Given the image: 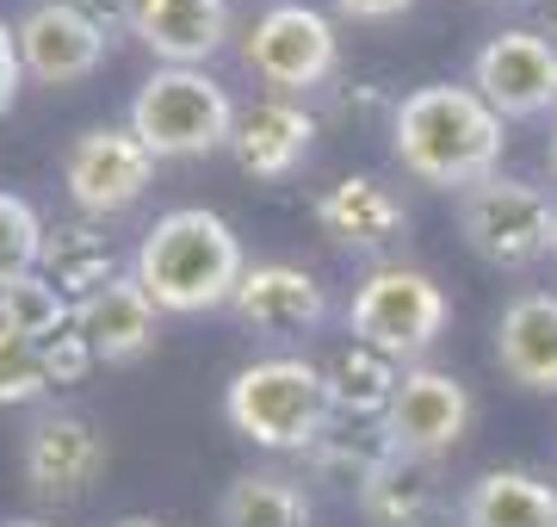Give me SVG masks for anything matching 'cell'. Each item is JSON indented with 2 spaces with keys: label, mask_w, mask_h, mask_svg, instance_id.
<instances>
[{
  "label": "cell",
  "mask_w": 557,
  "mask_h": 527,
  "mask_svg": "<svg viewBox=\"0 0 557 527\" xmlns=\"http://www.w3.org/2000/svg\"><path fill=\"white\" fill-rule=\"evenodd\" d=\"M539 38L557 50V0H539Z\"/></svg>",
  "instance_id": "31"
},
{
  "label": "cell",
  "mask_w": 557,
  "mask_h": 527,
  "mask_svg": "<svg viewBox=\"0 0 557 527\" xmlns=\"http://www.w3.org/2000/svg\"><path fill=\"white\" fill-rule=\"evenodd\" d=\"M218 527H310V497L278 471H242L223 490Z\"/></svg>",
  "instance_id": "23"
},
{
  "label": "cell",
  "mask_w": 557,
  "mask_h": 527,
  "mask_svg": "<svg viewBox=\"0 0 557 527\" xmlns=\"http://www.w3.org/2000/svg\"><path fill=\"white\" fill-rule=\"evenodd\" d=\"M458 522L465 527H557V490L533 471H483L471 478L465 503H458Z\"/></svg>",
  "instance_id": "19"
},
{
  "label": "cell",
  "mask_w": 557,
  "mask_h": 527,
  "mask_svg": "<svg viewBox=\"0 0 557 527\" xmlns=\"http://www.w3.org/2000/svg\"><path fill=\"white\" fill-rule=\"evenodd\" d=\"M230 310H236L242 329H255L267 342H292V335H310L322 323L329 298H322L317 273H304L292 261H260V267H248V280H242Z\"/></svg>",
  "instance_id": "13"
},
{
  "label": "cell",
  "mask_w": 557,
  "mask_h": 527,
  "mask_svg": "<svg viewBox=\"0 0 557 527\" xmlns=\"http://www.w3.org/2000/svg\"><path fill=\"white\" fill-rule=\"evenodd\" d=\"M230 149H236L242 174H255V181H292L310 162V149H317V119L292 100H267L255 112H242Z\"/></svg>",
  "instance_id": "16"
},
{
  "label": "cell",
  "mask_w": 557,
  "mask_h": 527,
  "mask_svg": "<svg viewBox=\"0 0 557 527\" xmlns=\"http://www.w3.org/2000/svg\"><path fill=\"white\" fill-rule=\"evenodd\" d=\"M502 112L483 100L478 87H416L391 106V156H397L416 181L446 186V193H471L490 174H502Z\"/></svg>",
  "instance_id": "1"
},
{
  "label": "cell",
  "mask_w": 557,
  "mask_h": 527,
  "mask_svg": "<svg viewBox=\"0 0 557 527\" xmlns=\"http://www.w3.org/2000/svg\"><path fill=\"white\" fill-rule=\"evenodd\" d=\"M44 218L32 211V205L20 199V193H0V285L25 280V273H38L44 261Z\"/></svg>",
  "instance_id": "25"
},
{
  "label": "cell",
  "mask_w": 557,
  "mask_h": 527,
  "mask_svg": "<svg viewBox=\"0 0 557 527\" xmlns=\"http://www.w3.org/2000/svg\"><path fill=\"white\" fill-rule=\"evenodd\" d=\"M38 273H50V280L81 305L87 292H100V285L119 280V255H112V243H106L94 223H57V230L44 236Z\"/></svg>",
  "instance_id": "21"
},
{
  "label": "cell",
  "mask_w": 557,
  "mask_h": 527,
  "mask_svg": "<svg viewBox=\"0 0 557 527\" xmlns=\"http://www.w3.org/2000/svg\"><path fill=\"white\" fill-rule=\"evenodd\" d=\"M112 527H168V522H143V515H131V522H112Z\"/></svg>",
  "instance_id": "33"
},
{
  "label": "cell",
  "mask_w": 557,
  "mask_h": 527,
  "mask_svg": "<svg viewBox=\"0 0 557 527\" xmlns=\"http://www.w3.org/2000/svg\"><path fill=\"white\" fill-rule=\"evenodd\" d=\"M545 162H552V181H557V124H552V149H545Z\"/></svg>",
  "instance_id": "32"
},
{
  "label": "cell",
  "mask_w": 557,
  "mask_h": 527,
  "mask_svg": "<svg viewBox=\"0 0 557 527\" xmlns=\"http://www.w3.org/2000/svg\"><path fill=\"white\" fill-rule=\"evenodd\" d=\"M156 317L149 292L137 285V273H119L112 285L87 292L75 305V329L81 342L94 347V360H137L143 347L156 342Z\"/></svg>",
  "instance_id": "17"
},
{
  "label": "cell",
  "mask_w": 557,
  "mask_h": 527,
  "mask_svg": "<svg viewBox=\"0 0 557 527\" xmlns=\"http://www.w3.org/2000/svg\"><path fill=\"white\" fill-rule=\"evenodd\" d=\"M20 471L38 503H81L106 471L100 428L87 422V416H75V409H50V416H38V422L25 428Z\"/></svg>",
  "instance_id": "10"
},
{
  "label": "cell",
  "mask_w": 557,
  "mask_h": 527,
  "mask_svg": "<svg viewBox=\"0 0 557 527\" xmlns=\"http://www.w3.org/2000/svg\"><path fill=\"white\" fill-rule=\"evenodd\" d=\"M359 508H366V522H379V527H421V515L434 508V466L409 459V453H391L359 485Z\"/></svg>",
  "instance_id": "22"
},
{
  "label": "cell",
  "mask_w": 557,
  "mask_h": 527,
  "mask_svg": "<svg viewBox=\"0 0 557 527\" xmlns=\"http://www.w3.org/2000/svg\"><path fill=\"white\" fill-rule=\"evenodd\" d=\"M0 329L44 347V342H57L62 329H75V298L50 273H25V280L0 285Z\"/></svg>",
  "instance_id": "24"
},
{
  "label": "cell",
  "mask_w": 557,
  "mask_h": 527,
  "mask_svg": "<svg viewBox=\"0 0 557 527\" xmlns=\"http://www.w3.org/2000/svg\"><path fill=\"white\" fill-rule=\"evenodd\" d=\"M496 366L520 391H557V298L520 292L496 323Z\"/></svg>",
  "instance_id": "18"
},
{
  "label": "cell",
  "mask_w": 557,
  "mask_h": 527,
  "mask_svg": "<svg viewBox=\"0 0 557 527\" xmlns=\"http://www.w3.org/2000/svg\"><path fill=\"white\" fill-rule=\"evenodd\" d=\"M137 285L149 292V305L168 317H205V310L236 305L248 261H242L236 230L205 211V205H174L149 223V236L137 243Z\"/></svg>",
  "instance_id": "2"
},
{
  "label": "cell",
  "mask_w": 557,
  "mask_h": 527,
  "mask_svg": "<svg viewBox=\"0 0 557 527\" xmlns=\"http://www.w3.org/2000/svg\"><path fill=\"white\" fill-rule=\"evenodd\" d=\"M471 385L440 372V366H403L397 379V397L384 409V434L397 453L409 459H428L434 466L440 453H453L465 434H471Z\"/></svg>",
  "instance_id": "8"
},
{
  "label": "cell",
  "mask_w": 557,
  "mask_h": 527,
  "mask_svg": "<svg viewBox=\"0 0 557 527\" xmlns=\"http://www.w3.org/2000/svg\"><path fill=\"white\" fill-rule=\"evenodd\" d=\"M242 62H248V75H260L273 87L278 100H292V94H310V87H322L335 75L341 38L317 7L278 0V7H267L255 20V32L242 44Z\"/></svg>",
  "instance_id": "7"
},
{
  "label": "cell",
  "mask_w": 557,
  "mask_h": 527,
  "mask_svg": "<svg viewBox=\"0 0 557 527\" xmlns=\"http://www.w3.org/2000/svg\"><path fill=\"white\" fill-rule=\"evenodd\" d=\"M446 317H453V305H446L434 273H421V267H379L354 292L347 329H354V342L379 347L384 360L403 366V360H421L440 342Z\"/></svg>",
  "instance_id": "5"
},
{
  "label": "cell",
  "mask_w": 557,
  "mask_h": 527,
  "mask_svg": "<svg viewBox=\"0 0 557 527\" xmlns=\"http://www.w3.org/2000/svg\"><path fill=\"white\" fill-rule=\"evenodd\" d=\"M223 416H230L242 441L267 446V453H310L335 422L322 366L298 360V354H273V360L242 366L223 385Z\"/></svg>",
  "instance_id": "3"
},
{
  "label": "cell",
  "mask_w": 557,
  "mask_h": 527,
  "mask_svg": "<svg viewBox=\"0 0 557 527\" xmlns=\"http://www.w3.org/2000/svg\"><path fill=\"white\" fill-rule=\"evenodd\" d=\"M458 236L490 267H533L557 255V205L527 181L490 174L483 186L458 193Z\"/></svg>",
  "instance_id": "6"
},
{
  "label": "cell",
  "mask_w": 557,
  "mask_h": 527,
  "mask_svg": "<svg viewBox=\"0 0 557 527\" xmlns=\"http://www.w3.org/2000/svg\"><path fill=\"white\" fill-rule=\"evenodd\" d=\"M44 366H50V379H57V385H75L81 372L94 366V347L81 342V329H62L57 342H44Z\"/></svg>",
  "instance_id": "27"
},
{
  "label": "cell",
  "mask_w": 557,
  "mask_h": 527,
  "mask_svg": "<svg viewBox=\"0 0 557 527\" xmlns=\"http://www.w3.org/2000/svg\"><path fill=\"white\" fill-rule=\"evenodd\" d=\"M75 7H81L94 25H100L106 38H112V32H131V25H137V7H143V0H75Z\"/></svg>",
  "instance_id": "29"
},
{
  "label": "cell",
  "mask_w": 557,
  "mask_h": 527,
  "mask_svg": "<svg viewBox=\"0 0 557 527\" xmlns=\"http://www.w3.org/2000/svg\"><path fill=\"white\" fill-rule=\"evenodd\" d=\"M242 112L205 69H156L131 100V131L156 162H193L230 149Z\"/></svg>",
  "instance_id": "4"
},
{
  "label": "cell",
  "mask_w": 557,
  "mask_h": 527,
  "mask_svg": "<svg viewBox=\"0 0 557 527\" xmlns=\"http://www.w3.org/2000/svg\"><path fill=\"white\" fill-rule=\"evenodd\" d=\"M156 181V156L137 143V131L124 124H100V131H81L69 143V156H62V186H69V199L87 211V218H119L131 205L149 193Z\"/></svg>",
  "instance_id": "9"
},
{
  "label": "cell",
  "mask_w": 557,
  "mask_h": 527,
  "mask_svg": "<svg viewBox=\"0 0 557 527\" xmlns=\"http://www.w3.org/2000/svg\"><path fill=\"white\" fill-rule=\"evenodd\" d=\"M416 0H335L341 20H359V25H384V20H403Z\"/></svg>",
  "instance_id": "30"
},
{
  "label": "cell",
  "mask_w": 557,
  "mask_h": 527,
  "mask_svg": "<svg viewBox=\"0 0 557 527\" xmlns=\"http://www.w3.org/2000/svg\"><path fill=\"white\" fill-rule=\"evenodd\" d=\"M471 87L502 119H539L557 106V50L539 32H496L471 62Z\"/></svg>",
  "instance_id": "11"
},
{
  "label": "cell",
  "mask_w": 557,
  "mask_h": 527,
  "mask_svg": "<svg viewBox=\"0 0 557 527\" xmlns=\"http://www.w3.org/2000/svg\"><path fill=\"white\" fill-rule=\"evenodd\" d=\"M7 527H44V522H7Z\"/></svg>",
  "instance_id": "34"
},
{
  "label": "cell",
  "mask_w": 557,
  "mask_h": 527,
  "mask_svg": "<svg viewBox=\"0 0 557 527\" xmlns=\"http://www.w3.org/2000/svg\"><path fill=\"white\" fill-rule=\"evenodd\" d=\"M50 385H57V379H50V366H44V347L0 329V404H38Z\"/></svg>",
  "instance_id": "26"
},
{
  "label": "cell",
  "mask_w": 557,
  "mask_h": 527,
  "mask_svg": "<svg viewBox=\"0 0 557 527\" xmlns=\"http://www.w3.org/2000/svg\"><path fill=\"white\" fill-rule=\"evenodd\" d=\"M13 32H20L25 75L44 82V87L87 82V75L106 62V44H112L75 0H38V7H25V20L13 25Z\"/></svg>",
  "instance_id": "12"
},
{
  "label": "cell",
  "mask_w": 557,
  "mask_h": 527,
  "mask_svg": "<svg viewBox=\"0 0 557 527\" xmlns=\"http://www.w3.org/2000/svg\"><path fill=\"white\" fill-rule=\"evenodd\" d=\"M317 230L335 248H347V255H384L391 243H403L409 211H403V199L384 181L347 174V181H335L317 199Z\"/></svg>",
  "instance_id": "15"
},
{
  "label": "cell",
  "mask_w": 557,
  "mask_h": 527,
  "mask_svg": "<svg viewBox=\"0 0 557 527\" xmlns=\"http://www.w3.org/2000/svg\"><path fill=\"white\" fill-rule=\"evenodd\" d=\"M131 38L161 69H205L230 44V0H143Z\"/></svg>",
  "instance_id": "14"
},
{
  "label": "cell",
  "mask_w": 557,
  "mask_h": 527,
  "mask_svg": "<svg viewBox=\"0 0 557 527\" xmlns=\"http://www.w3.org/2000/svg\"><path fill=\"white\" fill-rule=\"evenodd\" d=\"M322 379H329V409H335V416H347V422H384V409L397 397L403 366L384 360L379 347L347 342L341 354L322 360Z\"/></svg>",
  "instance_id": "20"
},
{
  "label": "cell",
  "mask_w": 557,
  "mask_h": 527,
  "mask_svg": "<svg viewBox=\"0 0 557 527\" xmlns=\"http://www.w3.org/2000/svg\"><path fill=\"white\" fill-rule=\"evenodd\" d=\"M20 82H25V62H20V32L0 20V119L13 112V100H20Z\"/></svg>",
  "instance_id": "28"
}]
</instances>
